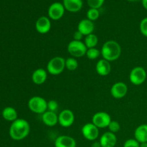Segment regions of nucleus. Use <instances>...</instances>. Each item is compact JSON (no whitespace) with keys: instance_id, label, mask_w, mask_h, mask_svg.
Wrapping results in <instances>:
<instances>
[{"instance_id":"obj_1","label":"nucleus","mask_w":147,"mask_h":147,"mask_svg":"<svg viewBox=\"0 0 147 147\" xmlns=\"http://www.w3.org/2000/svg\"><path fill=\"white\" fill-rule=\"evenodd\" d=\"M30 132V123L23 119H17L13 121L9 128V136L14 141L23 140L28 136Z\"/></svg>"},{"instance_id":"obj_2","label":"nucleus","mask_w":147,"mask_h":147,"mask_svg":"<svg viewBox=\"0 0 147 147\" xmlns=\"http://www.w3.org/2000/svg\"><path fill=\"white\" fill-rule=\"evenodd\" d=\"M100 53L103 59L109 62L115 61L121 57V47L116 41L108 40L102 46Z\"/></svg>"},{"instance_id":"obj_3","label":"nucleus","mask_w":147,"mask_h":147,"mask_svg":"<svg viewBox=\"0 0 147 147\" xmlns=\"http://www.w3.org/2000/svg\"><path fill=\"white\" fill-rule=\"evenodd\" d=\"M65 68V59L56 56L49 60L47 65V71L52 76H58Z\"/></svg>"},{"instance_id":"obj_4","label":"nucleus","mask_w":147,"mask_h":147,"mask_svg":"<svg viewBox=\"0 0 147 147\" xmlns=\"http://www.w3.org/2000/svg\"><path fill=\"white\" fill-rule=\"evenodd\" d=\"M28 108L37 114H43L47 111V101L41 96H33L28 100Z\"/></svg>"},{"instance_id":"obj_5","label":"nucleus","mask_w":147,"mask_h":147,"mask_svg":"<svg viewBox=\"0 0 147 147\" xmlns=\"http://www.w3.org/2000/svg\"><path fill=\"white\" fill-rule=\"evenodd\" d=\"M87 50V47L82 41L73 40L67 45V52L72 57L75 58L82 57L86 55Z\"/></svg>"},{"instance_id":"obj_6","label":"nucleus","mask_w":147,"mask_h":147,"mask_svg":"<svg viewBox=\"0 0 147 147\" xmlns=\"http://www.w3.org/2000/svg\"><path fill=\"white\" fill-rule=\"evenodd\" d=\"M146 77V70L143 67L137 66L131 70L129 74V80L134 86H140L144 83Z\"/></svg>"},{"instance_id":"obj_7","label":"nucleus","mask_w":147,"mask_h":147,"mask_svg":"<svg viewBox=\"0 0 147 147\" xmlns=\"http://www.w3.org/2000/svg\"><path fill=\"white\" fill-rule=\"evenodd\" d=\"M111 121L110 115L103 111L97 112L92 117V123L98 129L108 128Z\"/></svg>"},{"instance_id":"obj_8","label":"nucleus","mask_w":147,"mask_h":147,"mask_svg":"<svg viewBox=\"0 0 147 147\" xmlns=\"http://www.w3.org/2000/svg\"><path fill=\"white\" fill-rule=\"evenodd\" d=\"M65 9L63 3L54 2L49 7L47 10L48 17L52 20H59L63 17L65 14Z\"/></svg>"},{"instance_id":"obj_9","label":"nucleus","mask_w":147,"mask_h":147,"mask_svg":"<svg viewBox=\"0 0 147 147\" xmlns=\"http://www.w3.org/2000/svg\"><path fill=\"white\" fill-rule=\"evenodd\" d=\"M82 135L88 141H96L99 136V129L93 123H87L81 129Z\"/></svg>"},{"instance_id":"obj_10","label":"nucleus","mask_w":147,"mask_h":147,"mask_svg":"<svg viewBox=\"0 0 147 147\" xmlns=\"http://www.w3.org/2000/svg\"><path fill=\"white\" fill-rule=\"evenodd\" d=\"M75 121V115L70 109H64L58 115V123L64 128L70 127Z\"/></svg>"},{"instance_id":"obj_11","label":"nucleus","mask_w":147,"mask_h":147,"mask_svg":"<svg viewBox=\"0 0 147 147\" xmlns=\"http://www.w3.org/2000/svg\"><path fill=\"white\" fill-rule=\"evenodd\" d=\"M128 93V87L123 82H117L111 88V95L116 99L124 98Z\"/></svg>"},{"instance_id":"obj_12","label":"nucleus","mask_w":147,"mask_h":147,"mask_svg":"<svg viewBox=\"0 0 147 147\" xmlns=\"http://www.w3.org/2000/svg\"><path fill=\"white\" fill-rule=\"evenodd\" d=\"M51 21L49 17L42 16L39 17L35 22V29L40 34H47L51 30Z\"/></svg>"},{"instance_id":"obj_13","label":"nucleus","mask_w":147,"mask_h":147,"mask_svg":"<svg viewBox=\"0 0 147 147\" xmlns=\"http://www.w3.org/2000/svg\"><path fill=\"white\" fill-rule=\"evenodd\" d=\"M95 30V24L93 22L90 21L88 19H83L79 22L78 24V30L86 36L93 33Z\"/></svg>"},{"instance_id":"obj_14","label":"nucleus","mask_w":147,"mask_h":147,"mask_svg":"<svg viewBox=\"0 0 147 147\" xmlns=\"http://www.w3.org/2000/svg\"><path fill=\"white\" fill-rule=\"evenodd\" d=\"M99 142L101 147H115L117 143V137L115 134L107 131L103 134Z\"/></svg>"},{"instance_id":"obj_15","label":"nucleus","mask_w":147,"mask_h":147,"mask_svg":"<svg viewBox=\"0 0 147 147\" xmlns=\"http://www.w3.org/2000/svg\"><path fill=\"white\" fill-rule=\"evenodd\" d=\"M55 147H76V140L73 137L67 135L58 136L55 141Z\"/></svg>"},{"instance_id":"obj_16","label":"nucleus","mask_w":147,"mask_h":147,"mask_svg":"<svg viewBox=\"0 0 147 147\" xmlns=\"http://www.w3.org/2000/svg\"><path fill=\"white\" fill-rule=\"evenodd\" d=\"M96 70L98 74L100 76H107L111 71V65L110 62L105 59L98 60L96 63Z\"/></svg>"},{"instance_id":"obj_17","label":"nucleus","mask_w":147,"mask_h":147,"mask_svg":"<svg viewBox=\"0 0 147 147\" xmlns=\"http://www.w3.org/2000/svg\"><path fill=\"white\" fill-rule=\"evenodd\" d=\"M42 121L46 126L53 127L58 123V115L55 112L47 111L42 114Z\"/></svg>"},{"instance_id":"obj_18","label":"nucleus","mask_w":147,"mask_h":147,"mask_svg":"<svg viewBox=\"0 0 147 147\" xmlns=\"http://www.w3.org/2000/svg\"><path fill=\"white\" fill-rule=\"evenodd\" d=\"M63 4L65 9L70 12H78L83 6V0H63Z\"/></svg>"},{"instance_id":"obj_19","label":"nucleus","mask_w":147,"mask_h":147,"mask_svg":"<svg viewBox=\"0 0 147 147\" xmlns=\"http://www.w3.org/2000/svg\"><path fill=\"white\" fill-rule=\"evenodd\" d=\"M47 78V71L43 68H37L32 74V81L36 85L45 83Z\"/></svg>"},{"instance_id":"obj_20","label":"nucleus","mask_w":147,"mask_h":147,"mask_svg":"<svg viewBox=\"0 0 147 147\" xmlns=\"http://www.w3.org/2000/svg\"><path fill=\"white\" fill-rule=\"evenodd\" d=\"M134 139L139 143L147 142V124H141L135 129Z\"/></svg>"},{"instance_id":"obj_21","label":"nucleus","mask_w":147,"mask_h":147,"mask_svg":"<svg viewBox=\"0 0 147 147\" xmlns=\"http://www.w3.org/2000/svg\"><path fill=\"white\" fill-rule=\"evenodd\" d=\"M1 114H2V117L4 118V119H5L7 121L13 122L18 119L17 111L15 110V109L11 107V106L4 108L3 109Z\"/></svg>"},{"instance_id":"obj_22","label":"nucleus","mask_w":147,"mask_h":147,"mask_svg":"<svg viewBox=\"0 0 147 147\" xmlns=\"http://www.w3.org/2000/svg\"><path fill=\"white\" fill-rule=\"evenodd\" d=\"M83 42L85 43L88 49L93 48V47H96L98 43V38L97 35L92 33V34H90L85 37Z\"/></svg>"},{"instance_id":"obj_23","label":"nucleus","mask_w":147,"mask_h":147,"mask_svg":"<svg viewBox=\"0 0 147 147\" xmlns=\"http://www.w3.org/2000/svg\"><path fill=\"white\" fill-rule=\"evenodd\" d=\"M78 67V62L75 57H68L65 59V68L70 71H74Z\"/></svg>"},{"instance_id":"obj_24","label":"nucleus","mask_w":147,"mask_h":147,"mask_svg":"<svg viewBox=\"0 0 147 147\" xmlns=\"http://www.w3.org/2000/svg\"><path fill=\"white\" fill-rule=\"evenodd\" d=\"M100 55H101V53H100V50L96 47H93V48L88 49L86 55L89 60H94L97 59L98 57H99Z\"/></svg>"},{"instance_id":"obj_25","label":"nucleus","mask_w":147,"mask_h":147,"mask_svg":"<svg viewBox=\"0 0 147 147\" xmlns=\"http://www.w3.org/2000/svg\"><path fill=\"white\" fill-rule=\"evenodd\" d=\"M87 19L92 22H94L97 20L100 17V11L98 9L90 8L87 11Z\"/></svg>"},{"instance_id":"obj_26","label":"nucleus","mask_w":147,"mask_h":147,"mask_svg":"<svg viewBox=\"0 0 147 147\" xmlns=\"http://www.w3.org/2000/svg\"><path fill=\"white\" fill-rule=\"evenodd\" d=\"M104 1L105 0H87L88 5L90 7V8L98 9L103 6Z\"/></svg>"},{"instance_id":"obj_27","label":"nucleus","mask_w":147,"mask_h":147,"mask_svg":"<svg viewBox=\"0 0 147 147\" xmlns=\"http://www.w3.org/2000/svg\"><path fill=\"white\" fill-rule=\"evenodd\" d=\"M109 129V131L112 132L113 134H116L119 132L121 129L120 123L116 121H111V123H109V126H108Z\"/></svg>"},{"instance_id":"obj_28","label":"nucleus","mask_w":147,"mask_h":147,"mask_svg":"<svg viewBox=\"0 0 147 147\" xmlns=\"http://www.w3.org/2000/svg\"><path fill=\"white\" fill-rule=\"evenodd\" d=\"M139 30H140L141 33L144 37H147V17H145L141 21L140 24H139Z\"/></svg>"},{"instance_id":"obj_29","label":"nucleus","mask_w":147,"mask_h":147,"mask_svg":"<svg viewBox=\"0 0 147 147\" xmlns=\"http://www.w3.org/2000/svg\"><path fill=\"white\" fill-rule=\"evenodd\" d=\"M58 109V103L55 100H50L47 101V111L55 112Z\"/></svg>"},{"instance_id":"obj_30","label":"nucleus","mask_w":147,"mask_h":147,"mask_svg":"<svg viewBox=\"0 0 147 147\" xmlns=\"http://www.w3.org/2000/svg\"><path fill=\"white\" fill-rule=\"evenodd\" d=\"M140 143L135 139H130L126 140L123 144V147H139Z\"/></svg>"},{"instance_id":"obj_31","label":"nucleus","mask_w":147,"mask_h":147,"mask_svg":"<svg viewBox=\"0 0 147 147\" xmlns=\"http://www.w3.org/2000/svg\"><path fill=\"white\" fill-rule=\"evenodd\" d=\"M83 37H84V35L80 32H79L78 30L75 32L74 34H73V39H74V40H77V41H81Z\"/></svg>"},{"instance_id":"obj_32","label":"nucleus","mask_w":147,"mask_h":147,"mask_svg":"<svg viewBox=\"0 0 147 147\" xmlns=\"http://www.w3.org/2000/svg\"><path fill=\"white\" fill-rule=\"evenodd\" d=\"M91 147H101V145H100V142H94L92 144Z\"/></svg>"},{"instance_id":"obj_33","label":"nucleus","mask_w":147,"mask_h":147,"mask_svg":"<svg viewBox=\"0 0 147 147\" xmlns=\"http://www.w3.org/2000/svg\"><path fill=\"white\" fill-rule=\"evenodd\" d=\"M142 4L144 8L147 10V0H142Z\"/></svg>"},{"instance_id":"obj_34","label":"nucleus","mask_w":147,"mask_h":147,"mask_svg":"<svg viewBox=\"0 0 147 147\" xmlns=\"http://www.w3.org/2000/svg\"><path fill=\"white\" fill-rule=\"evenodd\" d=\"M139 147H147V142H144V143H141Z\"/></svg>"},{"instance_id":"obj_35","label":"nucleus","mask_w":147,"mask_h":147,"mask_svg":"<svg viewBox=\"0 0 147 147\" xmlns=\"http://www.w3.org/2000/svg\"><path fill=\"white\" fill-rule=\"evenodd\" d=\"M128 1H130V2H135V1H139V0H127Z\"/></svg>"}]
</instances>
